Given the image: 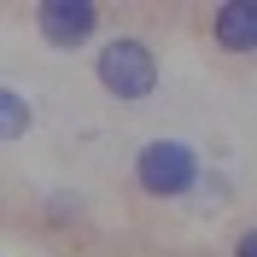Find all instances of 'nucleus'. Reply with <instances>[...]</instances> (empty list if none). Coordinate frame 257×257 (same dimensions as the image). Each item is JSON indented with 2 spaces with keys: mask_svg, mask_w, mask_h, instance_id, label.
Segmentation results:
<instances>
[{
  "mask_svg": "<svg viewBox=\"0 0 257 257\" xmlns=\"http://www.w3.org/2000/svg\"><path fill=\"white\" fill-rule=\"evenodd\" d=\"M135 176H141V187L152 193V199H181V193L199 181V158H193L187 141H146L141 158H135Z\"/></svg>",
  "mask_w": 257,
  "mask_h": 257,
  "instance_id": "f257e3e1",
  "label": "nucleus"
},
{
  "mask_svg": "<svg viewBox=\"0 0 257 257\" xmlns=\"http://www.w3.org/2000/svg\"><path fill=\"white\" fill-rule=\"evenodd\" d=\"M99 82H105L117 99H146L158 88V59H152L146 41L117 35V41H105V53H99Z\"/></svg>",
  "mask_w": 257,
  "mask_h": 257,
  "instance_id": "f03ea898",
  "label": "nucleus"
},
{
  "mask_svg": "<svg viewBox=\"0 0 257 257\" xmlns=\"http://www.w3.org/2000/svg\"><path fill=\"white\" fill-rule=\"evenodd\" d=\"M99 24V6L94 0H47V6H35V30L47 47H82Z\"/></svg>",
  "mask_w": 257,
  "mask_h": 257,
  "instance_id": "7ed1b4c3",
  "label": "nucleus"
},
{
  "mask_svg": "<svg viewBox=\"0 0 257 257\" xmlns=\"http://www.w3.org/2000/svg\"><path fill=\"white\" fill-rule=\"evenodd\" d=\"M210 30L228 53H257V0H228Z\"/></svg>",
  "mask_w": 257,
  "mask_h": 257,
  "instance_id": "20e7f679",
  "label": "nucleus"
},
{
  "mask_svg": "<svg viewBox=\"0 0 257 257\" xmlns=\"http://www.w3.org/2000/svg\"><path fill=\"white\" fill-rule=\"evenodd\" d=\"M30 128V99L18 88H0V141H18Z\"/></svg>",
  "mask_w": 257,
  "mask_h": 257,
  "instance_id": "39448f33",
  "label": "nucleus"
},
{
  "mask_svg": "<svg viewBox=\"0 0 257 257\" xmlns=\"http://www.w3.org/2000/svg\"><path fill=\"white\" fill-rule=\"evenodd\" d=\"M234 257H257V228H245L240 245H234Z\"/></svg>",
  "mask_w": 257,
  "mask_h": 257,
  "instance_id": "423d86ee",
  "label": "nucleus"
}]
</instances>
